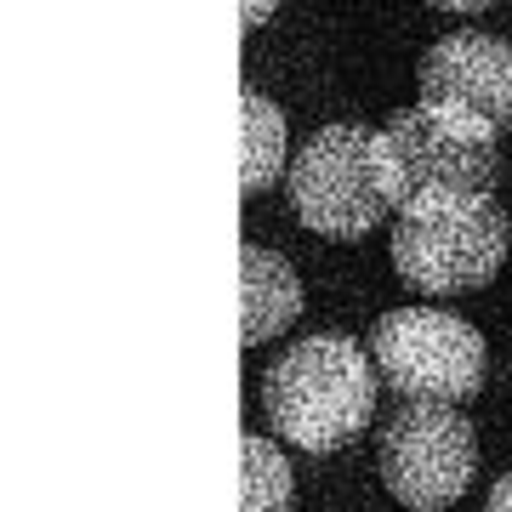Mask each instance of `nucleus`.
I'll list each match as a JSON object with an SVG mask.
<instances>
[{"mask_svg": "<svg viewBox=\"0 0 512 512\" xmlns=\"http://www.w3.org/2000/svg\"><path fill=\"white\" fill-rule=\"evenodd\" d=\"M484 512H512V473H507V478H495L490 507H484Z\"/></svg>", "mask_w": 512, "mask_h": 512, "instance_id": "12", "label": "nucleus"}, {"mask_svg": "<svg viewBox=\"0 0 512 512\" xmlns=\"http://www.w3.org/2000/svg\"><path fill=\"white\" fill-rule=\"evenodd\" d=\"M279 0H245V29H262V23L274 18Z\"/></svg>", "mask_w": 512, "mask_h": 512, "instance_id": "11", "label": "nucleus"}, {"mask_svg": "<svg viewBox=\"0 0 512 512\" xmlns=\"http://www.w3.org/2000/svg\"><path fill=\"white\" fill-rule=\"evenodd\" d=\"M433 6H444V12H484L495 0H433Z\"/></svg>", "mask_w": 512, "mask_h": 512, "instance_id": "13", "label": "nucleus"}, {"mask_svg": "<svg viewBox=\"0 0 512 512\" xmlns=\"http://www.w3.org/2000/svg\"><path fill=\"white\" fill-rule=\"evenodd\" d=\"M370 359L399 399L461 404L484 387V336L439 308H393L370 330Z\"/></svg>", "mask_w": 512, "mask_h": 512, "instance_id": "4", "label": "nucleus"}, {"mask_svg": "<svg viewBox=\"0 0 512 512\" xmlns=\"http://www.w3.org/2000/svg\"><path fill=\"white\" fill-rule=\"evenodd\" d=\"M416 80L427 103L467 109L501 131L512 126V46L507 40L478 35V29L444 35L439 46H427Z\"/></svg>", "mask_w": 512, "mask_h": 512, "instance_id": "7", "label": "nucleus"}, {"mask_svg": "<svg viewBox=\"0 0 512 512\" xmlns=\"http://www.w3.org/2000/svg\"><path fill=\"white\" fill-rule=\"evenodd\" d=\"M279 171H291L285 165V114L262 92H245V171H239V188L262 194Z\"/></svg>", "mask_w": 512, "mask_h": 512, "instance_id": "9", "label": "nucleus"}, {"mask_svg": "<svg viewBox=\"0 0 512 512\" xmlns=\"http://www.w3.org/2000/svg\"><path fill=\"white\" fill-rule=\"evenodd\" d=\"M495 143H501V126L421 97L416 109H399L382 131H370V160H376L387 200L410 205L421 194H444V188L490 194Z\"/></svg>", "mask_w": 512, "mask_h": 512, "instance_id": "3", "label": "nucleus"}, {"mask_svg": "<svg viewBox=\"0 0 512 512\" xmlns=\"http://www.w3.org/2000/svg\"><path fill=\"white\" fill-rule=\"evenodd\" d=\"M262 410L285 444L330 456L376 416V370L353 336H308L262 376Z\"/></svg>", "mask_w": 512, "mask_h": 512, "instance_id": "1", "label": "nucleus"}, {"mask_svg": "<svg viewBox=\"0 0 512 512\" xmlns=\"http://www.w3.org/2000/svg\"><path fill=\"white\" fill-rule=\"evenodd\" d=\"M507 217L490 194H421L399 205L393 222V268L404 285L427 296H467L484 291L507 262Z\"/></svg>", "mask_w": 512, "mask_h": 512, "instance_id": "2", "label": "nucleus"}, {"mask_svg": "<svg viewBox=\"0 0 512 512\" xmlns=\"http://www.w3.org/2000/svg\"><path fill=\"white\" fill-rule=\"evenodd\" d=\"M478 473V433L456 404L404 399L382 427V484L410 512L456 507Z\"/></svg>", "mask_w": 512, "mask_h": 512, "instance_id": "6", "label": "nucleus"}, {"mask_svg": "<svg viewBox=\"0 0 512 512\" xmlns=\"http://www.w3.org/2000/svg\"><path fill=\"white\" fill-rule=\"evenodd\" d=\"M239 302H245V342H274L279 330L302 313V285H296L291 262L268 245H245L239 251Z\"/></svg>", "mask_w": 512, "mask_h": 512, "instance_id": "8", "label": "nucleus"}, {"mask_svg": "<svg viewBox=\"0 0 512 512\" xmlns=\"http://www.w3.org/2000/svg\"><path fill=\"white\" fill-rule=\"evenodd\" d=\"M291 211L302 228H313L319 239H365L376 222L387 217V194L370 160V131L353 120L319 126L308 143L296 148L291 171Z\"/></svg>", "mask_w": 512, "mask_h": 512, "instance_id": "5", "label": "nucleus"}, {"mask_svg": "<svg viewBox=\"0 0 512 512\" xmlns=\"http://www.w3.org/2000/svg\"><path fill=\"white\" fill-rule=\"evenodd\" d=\"M291 461L279 456V444L245 439V507L239 512H285L291 507Z\"/></svg>", "mask_w": 512, "mask_h": 512, "instance_id": "10", "label": "nucleus"}]
</instances>
